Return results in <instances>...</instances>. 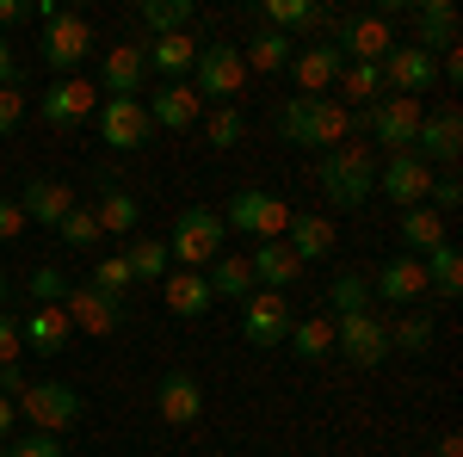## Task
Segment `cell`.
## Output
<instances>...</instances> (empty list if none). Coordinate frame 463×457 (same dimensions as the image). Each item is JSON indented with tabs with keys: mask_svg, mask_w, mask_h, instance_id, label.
Masks as SVG:
<instances>
[{
	"mask_svg": "<svg viewBox=\"0 0 463 457\" xmlns=\"http://www.w3.org/2000/svg\"><path fill=\"white\" fill-rule=\"evenodd\" d=\"M316 186L327 192L334 211H364V205L377 198V155L340 142V148L316 155Z\"/></svg>",
	"mask_w": 463,
	"mask_h": 457,
	"instance_id": "cell-1",
	"label": "cell"
},
{
	"mask_svg": "<svg viewBox=\"0 0 463 457\" xmlns=\"http://www.w3.org/2000/svg\"><path fill=\"white\" fill-rule=\"evenodd\" d=\"M272 124H279V137L297 142V148H340V142L353 137V124H346V106L340 100H285V106L272 111Z\"/></svg>",
	"mask_w": 463,
	"mask_h": 457,
	"instance_id": "cell-2",
	"label": "cell"
},
{
	"mask_svg": "<svg viewBox=\"0 0 463 457\" xmlns=\"http://www.w3.org/2000/svg\"><path fill=\"white\" fill-rule=\"evenodd\" d=\"M222 242H229L222 211H211V205H179L174 235H167V260H179V272H204L216 253H222Z\"/></svg>",
	"mask_w": 463,
	"mask_h": 457,
	"instance_id": "cell-3",
	"label": "cell"
},
{
	"mask_svg": "<svg viewBox=\"0 0 463 457\" xmlns=\"http://www.w3.org/2000/svg\"><path fill=\"white\" fill-rule=\"evenodd\" d=\"M346 124H353L358 137H377V148H390V155H414V137L427 124V106L420 100H377V106L346 111Z\"/></svg>",
	"mask_w": 463,
	"mask_h": 457,
	"instance_id": "cell-4",
	"label": "cell"
},
{
	"mask_svg": "<svg viewBox=\"0 0 463 457\" xmlns=\"http://www.w3.org/2000/svg\"><path fill=\"white\" fill-rule=\"evenodd\" d=\"M192 87H198V100H204V106H235V100H241V87H248L241 43H198Z\"/></svg>",
	"mask_w": 463,
	"mask_h": 457,
	"instance_id": "cell-5",
	"label": "cell"
},
{
	"mask_svg": "<svg viewBox=\"0 0 463 457\" xmlns=\"http://www.w3.org/2000/svg\"><path fill=\"white\" fill-rule=\"evenodd\" d=\"M13 408L32 421V433H56V439H62V433L87 414V395H80L74 384H56V377H50V384H25Z\"/></svg>",
	"mask_w": 463,
	"mask_h": 457,
	"instance_id": "cell-6",
	"label": "cell"
},
{
	"mask_svg": "<svg viewBox=\"0 0 463 457\" xmlns=\"http://www.w3.org/2000/svg\"><path fill=\"white\" fill-rule=\"evenodd\" d=\"M290 216H297V211H290L279 192H260V186H248V192H235V198H229L222 229H235V235H248V242H285Z\"/></svg>",
	"mask_w": 463,
	"mask_h": 457,
	"instance_id": "cell-7",
	"label": "cell"
},
{
	"mask_svg": "<svg viewBox=\"0 0 463 457\" xmlns=\"http://www.w3.org/2000/svg\"><path fill=\"white\" fill-rule=\"evenodd\" d=\"M334 352L358 365V371H377L383 358H390V321L377 316V309H364V316H340L334 321Z\"/></svg>",
	"mask_w": 463,
	"mask_h": 457,
	"instance_id": "cell-8",
	"label": "cell"
},
{
	"mask_svg": "<svg viewBox=\"0 0 463 457\" xmlns=\"http://www.w3.org/2000/svg\"><path fill=\"white\" fill-rule=\"evenodd\" d=\"M327 43L346 56V62H383L395 50V32H390V19H377V13H346V19H334L327 25Z\"/></svg>",
	"mask_w": 463,
	"mask_h": 457,
	"instance_id": "cell-9",
	"label": "cell"
},
{
	"mask_svg": "<svg viewBox=\"0 0 463 457\" xmlns=\"http://www.w3.org/2000/svg\"><path fill=\"white\" fill-rule=\"evenodd\" d=\"M377 69H383V87H390L395 100H427L432 87H439V56L414 50V43H395Z\"/></svg>",
	"mask_w": 463,
	"mask_h": 457,
	"instance_id": "cell-10",
	"label": "cell"
},
{
	"mask_svg": "<svg viewBox=\"0 0 463 457\" xmlns=\"http://www.w3.org/2000/svg\"><path fill=\"white\" fill-rule=\"evenodd\" d=\"M87 56H93V25H87L80 13H56V19L43 25V62L56 69V81L74 74Z\"/></svg>",
	"mask_w": 463,
	"mask_h": 457,
	"instance_id": "cell-11",
	"label": "cell"
},
{
	"mask_svg": "<svg viewBox=\"0 0 463 457\" xmlns=\"http://www.w3.org/2000/svg\"><path fill=\"white\" fill-rule=\"evenodd\" d=\"M99 106V87L87 81V74H62V81H50V93L37 100L43 111V124L50 130H74V124H87V111Z\"/></svg>",
	"mask_w": 463,
	"mask_h": 457,
	"instance_id": "cell-12",
	"label": "cell"
},
{
	"mask_svg": "<svg viewBox=\"0 0 463 457\" xmlns=\"http://www.w3.org/2000/svg\"><path fill=\"white\" fill-rule=\"evenodd\" d=\"M99 137H106V148H118V155L148 148L155 124H148L143 100H99Z\"/></svg>",
	"mask_w": 463,
	"mask_h": 457,
	"instance_id": "cell-13",
	"label": "cell"
},
{
	"mask_svg": "<svg viewBox=\"0 0 463 457\" xmlns=\"http://www.w3.org/2000/svg\"><path fill=\"white\" fill-rule=\"evenodd\" d=\"M290 297L279 290H253L248 303H241V334H248L253 347H285L290 340Z\"/></svg>",
	"mask_w": 463,
	"mask_h": 457,
	"instance_id": "cell-14",
	"label": "cell"
},
{
	"mask_svg": "<svg viewBox=\"0 0 463 457\" xmlns=\"http://www.w3.org/2000/svg\"><path fill=\"white\" fill-rule=\"evenodd\" d=\"M371 297H383V303H395V309H414L420 297H432L427 266H420L414 253H390V260L377 266V279H371Z\"/></svg>",
	"mask_w": 463,
	"mask_h": 457,
	"instance_id": "cell-15",
	"label": "cell"
},
{
	"mask_svg": "<svg viewBox=\"0 0 463 457\" xmlns=\"http://www.w3.org/2000/svg\"><path fill=\"white\" fill-rule=\"evenodd\" d=\"M346 69V56L321 37V43H297V56H290V74H297V87H303V100H327L334 93V81Z\"/></svg>",
	"mask_w": 463,
	"mask_h": 457,
	"instance_id": "cell-16",
	"label": "cell"
},
{
	"mask_svg": "<svg viewBox=\"0 0 463 457\" xmlns=\"http://www.w3.org/2000/svg\"><path fill=\"white\" fill-rule=\"evenodd\" d=\"M414 155L427 161V167H458L463 155V111L458 106H439L420 124V137H414Z\"/></svg>",
	"mask_w": 463,
	"mask_h": 457,
	"instance_id": "cell-17",
	"label": "cell"
},
{
	"mask_svg": "<svg viewBox=\"0 0 463 457\" xmlns=\"http://www.w3.org/2000/svg\"><path fill=\"white\" fill-rule=\"evenodd\" d=\"M74 340V321L62 303H32V316L19 321V347H32L37 358H56V352H69Z\"/></svg>",
	"mask_w": 463,
	"mask_h": 457,
	"instance_id": "cell-18",
	"label": "cell"
},
{
	"mask_svg": "<svg viewBox=\"0 0 463 457\" xmlns=\"http://www.w3.org/2000/svg\"><path fill=\"white\" fill-rule=\"evenodd\" d=\"M143 111H148L155 130H192V124L204 118V100H198L192 81H161V93L143 100Z\"/></svg>",
	"mask_w": 463,
	"mask_h": 457,
	"instance_id": "cell-19",
	"label": "cell"
},
{
	"mask_svg": "<svg viewBox=\"0 0 463 457\" xmlns=\"http://www.w3.org/2000/svg\"><path fill=\"white\" fill-rule=\"evenodd\" d=\"M377 186H383V198H395L402 211H414V205H427V192H432V167L420 155H390L377 167Z\"/></svg>",
	"mask_w": 463,
	"mask_h": 457,
	"instance_id": "cell-20",
	"label": "cell"
},
{
	"mask_svg": "<svg viewBox=\"0 0 463 457\" xmlns=\"http://www.w3.org/2000/svg\"><path fill=\"white\" fill-rule=\"evenodd\" d=\"M62 309H69V321L80 334H118V328H124V303L106 297V290H93V284H69Z\"/></svg>",
	"mask_w": 463,
	"mask_h": 457,
	"instance_id": "cell-21",
	"label": "cell"
},
{
	"mask_svg": "<svg viewBox=\"0 0 463 457\" xmlns=\"http://www.w3.org/2000/svg\"><path fill=\"white\" fill-rule=\"evenodd\" d=\"M143 43H118L99 62V100H143Z\"/></svg>",
	"mask_w": 463,
	"mask_h": 457,
	"instance_id": "cell-22",
	"label": "cell"
},
{
	"mask_svg": "<svg viewBox=\"0 0 463 457\" xmlns=\"http://www.w3.org/2000/svg\"><path fill=\"white\" fill-rule=\"evenodd\" d=\"M155 414L167 426H192L198 414H204V389H198V377L192 371H167L161 384H155Z\"/></svg>",
	"mask_w": 463,
	"mask_h": 457,
	"instance_id": "cell-23",
	"label": "cell"
},
{
	"mask_svg": "<svg viewBox=\"0 0 463 457\" xmlns=\"http://www.w3.org/2000/svg\"><path fill=\"white\" fill-rule=\"evenodd\" d=\"M13 205H19V216H32V223H43V229H56L80 198H74V186H62V179H32Z\"/></svg>",
	"mask_w": 463,
	"mask_h": 457,
	"instance_id": "cell-24",
	"label": "cell"
},
{
	"mask_svg": "<svg viewBox=\"0 0 463 457\" xmlns=\"http://www.w3.org/2000/svg\"><path fill=\"white\" fill-rule=\"evenodd\" d=\"M260 25H266V32L297 37V32H327L334 13H327L321 0H266V6H260Z\"/></svg>",
	"mask_w": 463,
	"mask_h": 457,
	"instance_id": "cell-25",
	"label": "cell"
},
{
	"mask_svg": "<svg viewBox=\"0 0 463 457\" xmlns=\"http://www.w3.org/2000/svg\"><path fill=\"white\" fill-rule=\"evenodd\" d=\"M414 13V50H427V56H445V50H458V6L451 0H427V6H408Z\"/></svg>",
	"mask_w": 463,
	"mask_h": 457,
	"instance_id": "cell-26",
	"label": "cell"
},
{
	"mask_svg": "<svg viewBox=\"0 0 463 457\" xmlns=\"http://www.w3.org/2000/svg\"><path fill=\"white\" fill-rule=\"evenodd\" d=\"M161 303H167V316L179 321H204L211 316V284H204V272H167L161 279Z\"/></svg>",
	"mask_w": 463,
	"mask_h": 457,
	"instance_id": "cell-27",
	"label": "cell"
},
{
	"mask_svg": "<svg viewBox=\"0 0 463 457\" xmlns=\"http://www.w3.org/2000/svg\"><path fill=\"white\" fill-rule=\"evenodd\" d=\"M192 62H198V37H192V32L148 37V43H143V69L167 74V81H192Z\"/></svg>",
	"mask_w": 463,
	"mask_h": 457,
	"instance_id": "cell-28",
	"label": "cell"
},
{
	"mask_svg": "<svg viewBox=\"0 0 463 457\" xmlns=\"http://www.w3.org/2000/svg\"><path fill=\"white\" fill-rule=\"evenodd\" d=\"M248 272H253V284H260V290H279V297L303 279V266H297V253H290L285 242H260L248 253Z\"/></svg>",
	"mask_w": 463,
	"mask_h": 457,
	"instance_id": "cell-29",
	"label": "cell"
},
{
	"mask_svg": "<svg viewBox=\"0 0 463 457\" xmlns=\"http://www.w3.org/2000/svg\"><path fill=\"white\" fill-rule=\"evenodd\" d=\"M285 247L297 253V266H309V260H327L340 242H334V223H327V216L297 211V216H290V229H285Z\"/></svg>",
	"mask_w": 463,
	"mask_h": 457,
	"instance_id": "cell-30",
	"label": "cell"
},
{
	"mask_svg": "<svg viewBox=\"0 0 463 457\" xmlns=\"http://www.w3.org/2000/svg\"><path fill=\"white\" fill-rule=\"evenodd\" d=\"M290 56H297V37L266 32V25H260V32L241 43V62H248V74H285Z\"/></svg>",
	"mask_w": 463,
	"mask_h": 457,
	"instance_id": "cell-31",
	"label": "cell"
},
{
	"mask_svg": "<svg viewBox=\"0 0 463 457\" xmlns=\"http://www.w3.org/2000/svg\"><path fill=\"white\" fill-rule=\"evenodd\" d=\"M334 87H340V106H346V111H358V106H377V100L390 93V87H383V69H377V62H346Z\"/></svg>",
	"mask_w": 463,
	"mask_h": 457,
	"instance_id": "cell-32",
	"label": "cell"
},
{
	"mask_svg": "<svg viewBox=\"0 0 463 457\" xmlns=\"http://www.w3.org/2000/svg\"><path fill=\"white\" fill-rule=\"evenodd\" d=\"M204 284H211V297H229V303H248L253 290H260L248 260H235V253H216L211 266H204Z\"/></svg>",
	"mask_w": 463,
	"mask_h": 457,
	"instance_id": "cell-33",
	"label": "cell"
},
{
	"mask_svg": "<svg viewBox=\"0 0 463 457\" xmlns=\"http://www.w3.org/2000/svg\"><path fill=\"white\" fill-rule=\"evenodd\" d=\"M420 266H427V290H432V297H439V303H458V290H463V253H458V247H451V242L432 247Z\"/></svg>",
	"mask_w": 463,
	"mask_h": 457,
	"instance_id": "cell-34",
	"label": "cell"
},
{
	"mask_svg": "<svg viewBox=\"0 0 463 457\" xmlns=\"http://www.w3.org/2000/svg\"><path fill=\"white\" fill-rule=\"evenodd\" d=\"M290 352H297V358H303V365H321V358H327V352H334V321L321 316H303V321H290V340H285Z\"/></svg>",
	"mask_w": 463,
	"mask_h": 457,
	"instance_id": "cell-35",
	"label": "cell"
},
{
	"mask_svg": "<svg viewBox=\"0 0 463 457\" xmlns=\"http://www.w3.org/2000/svg\"><path fill=\"white\" fill-rule=\"evenodd\" d=\"M327 303H321V316L327 321H340V316H364L371 309V279H358V272H340V279L321 290Z\"/></svg>",
	"mask_w": 463,
	"mask_h": 457,
	"instance_id": "cell-36",
	"label": "cell"
},
{
	"mask_svg": "<svg viewBox=\"0 0 463 457\" xmlns=\"http://www.w3.org/2000/svg\"><path fill=\"white\" fill-rule=\"evenodd\" d=\"M99 216V235H137V223H143V205L124 192V186H106V198L93 205Z\"/></svg>",
	"mask_w": 463,
	"mask_h": 457,
	"instance_id": "cell-37",
	"label": "cell"
},
{
	"mask_svg": "<svg viewBox=\"0 0 463 457\" xmlns=\"http://www.w3.org/2000/svg\"><path fill=\"white\" fill-rule=\"evenodd\" d=\"M124 260H130V279H137V284H161L167 272H174V260H167V242H155V235H130Z\"/></svg>",
	"mask_w": 463,
	"mask_h": 457,
	"instance_id": "cell-38",
	"label": "cell"
},
{
	"mask_svg": "<svg viewBox=\"0 0 463 457\" xmlns=\"http://www.w3.org/2000/svg\"><path fill=\"white\" fill-rule=\"evenodd\" d=\"M137 19H143L155 37H174V32H192L198 6H192V0H143V6H137Z\"/></svg>",
	"mask_w": 463,
	"mask_h": 457,
	"instance_id": "cell-39",
	"label": "cell"
},
{
	"mask_svg": "<svg viewBox=\"0 0 463 457\" xmlns=\"http://www.w3.org/2000/svg\"><path fill=\"white\" fill-rule=\"evenodd\" d=\"M432 334H439V328H432L427 309H408V316L390 328V352H414V358H427V352H432Z\"/></svg>",
	"mask_w": 463,
	"mask_h": 457,
	"instance_id": "cell-40",
	"label": "cell"
},
{
	"mask_svg": "<svg viewBox=\"0 0 463 457\" xmlns=\"http://www.w3.org/2000/svg\"><path fill=\"white\" fill-rule=\"evenodd\" d=\"M402 242L408 247H445V216L427 211V205H414V211H402Z\"/></svg>",
	"mask_w": 463,
	"mask_h": 457,
	"instance_id": "cell-41",
	"label": "cell"
},
{
	"mask_svg": "<svg viewBox=\"0 0 463 457\" xmlns=\"http://www.w3.org/2000/svg\"><path fill=\"white\" fill-rule=\"evenodd\" d=\"M93 290H106V297H118V303H130V260H124V253H99V260H93Z\"/></svg>",
	"mask_w": 463,
	"mask_h": 457,
	"instance_id": "cell-42",
	"label": "cell"
},
{
	"mask_svg": "<svg viewBox=\"0 0 463 457\" xmlns=\"http://www.w3.org/2000/svg\"><path fill=\"white\" fill-rule=\"evenodd\" d=\"M204 137H211V148H235V142L248 137V118H241V106H211V118H204Z\"/></svg>",
	"mask_w": 463,
	"mask_h": 457,
	"instance_id": "cell-43",
	"label": "cell"
},
{
	"mask_svg": "<svg viewBox=\"0 0 463 457\" xmlns=\"http://www.w3.org/2000/svg\"><path fill=\"white\" fill-rule=\"evenodd\" d=\"M56 235H62L69 247H99V242H106V235H99V216H93V205H74V211L56 223Z\"/></svg>",
	"mask_w": 463,
	"mask_h": 457,
	"instance_id": "cell-44",
	"label": "cell"
},
{
	"mask_svg": "<svg viewBox=\"0 0 463 457\" xmlns=\"http://www.w3.org/2000/svg\"><path fill=\"white\" fill-rule=\"evenodd\" d=\"M463 205V186H458V174H432V192H427V211H439V216H451Z\"/></svg>",
	"mask_w": 463,
	"mask_h": 457,
	"instance_id": "cell-45",
	"label": "cell"
},
{
	"mask_svg": "<svg viewBox=\"0 0 463 457\" xmlns=\"http://www.w3.org/2000/svg\"><path fill=\"white\" fill-rule=\"evenodd\" d=\"M32 297L37 303H62V297H69V279H62L56 266H32Z\"/></svg>",
	"mask_w": 463,
	"mask_h": 457,
	"instance_id": "cell-46",
	"label": "cell"
},
{
	"mask_svg": "<svg viewBox=\"0 0 463 457\" xmlns=\"http://www.w3.org/2000/svg\"><path fill=\"white\" fill-rule=\"evenodd\" d=\"M6 457H69V445H62L56 433H32V439H19V445H6Z\"/></svg>",
	"mask_w": 463,
	"mask_h": 457,
	"instance_id": "cell-47",
	"label": "cell"
},
{
	"mask_svg": "<svg viewBox=\"0 0 463 457\" xmlns=\"http://www.w3.org/2000/svg\"><path fill=\"white\" fill-rule=\"evenodd\" d=\"M25 124V93L19 87H0V137H13Z\"/></svg>",
	"mask_w": 463,
	"mask_h": 457,
	"instance_id": "cell-48",
	"label": "cell"
},
{
	"mask_svg": "<svg viewBox=\"0 0 463 457\" xmlns=\"http://www.w3.org/2000/svg\"><path fill=\"white\" fill-rule=\"evenodd\" d=\"M19 352H25V347H19V321H13L6 309H0V365H13Z\"/></svg>",
	"mask_w": 463,
	"mask_h": 457,
	"instance_id": "cell-49",
	"label": "cell"
},
{
	"mask_svg": "<svg viewBox=\"0 0 463 457\" xmlns=\"http://www.w3.org/2000/svg\"><path fill=\"white\" fill-rule=\"evenodd\" d=\"M19 229H25V216H19V205H13V198H0V242H13Z\"/></svg>",
	"mask_w": 463,
	"mask_h": 457,
	"instance_id": "cell-50",
	"label": "cell"
},
{
	"mask_svg": "<svg viewBox=\"0 0 463 457\" xmlns=\"http://www.w3.org/2000/svg\"><path fill=\"white\" fill-rule=\"evenodd\" d=\"M25 384H32V377L19 371V358H13V365H0V395H6V402H13V395H19Z\"/></svg>",
	"mask_w": 463,
	"mask_h": 457,
	"instance_id": "cell-51",
	"label": "cell"
},
{
	"mask_svg": "<svg viewBox=\"0 0 463 457\" xmlns=\"http://www.w3.org/2000/svg\"><path fill=\"white\" fill-rule=\"evenodd\" d=\"M13 74H19V56H13V43L0 37V87H13Z\"/></svg>",
	"mask_w": 463,
	"mask_h": 457,
	"instance_id": "cell-52",
	"label": "cell"
},
{
	"mask_svg": "<svg viewBox=\"0 0 463 457\" xmlns=\"http://www.w3.org/2000/svg\"><path fill=\"white\" fill-rule=\"evenodd\" d=\"M19 19H32V6L25 0H0V25H19Z\"/></svg>",
	"mask_w": 463,
	"mask_h": 457,
	"instance_id": "cell-53",
	"label": "cell"
},
{
	"mask_svg": "<svg viewBox=\"0 0 463 457\" xmlns=\"http://www.w3.org/2000/svg\"><path fill=\"white\" fill-rule=\"evenodd\" d=\"M13 426H19V408H13V402H6V395H0V445H6V439H13Z\"/></svg>",
	"mask_w": 463,
	"mask_h": 457,
	"instance_id": "cell-54",
	"label": "cell"
},
{
	"mask_svg": "<svg viewBox=\"0 0 463 457\" xmlns=\"http://www.w3.org/2000/svg\"><path fill=\"white\" fill-rule=\"evenodd\" d=\"M432 452H439V457H463V439H458V433H445V439H439Z\"/></svg>",
	"mask_w": 463,
	"mask_h": 457,
	"instance_id": "cell-55",
	"label": "cell"
},
{
	"mask_svg": "<svg viewBox=\"0 0 463 457\" xmlns=\"http://www.w3.org/2000/svg\"><path fill=\"white\" fill-rule=\"evenodd\" d=\"M0 303H6V272H0Z\"/></svg>",
	"mask_w": 463,
	"mask_h": 457,
	"instance_id": "cell-56",
	"label": "cell"
},
{
	"mask_svg": "<svg viewBox=\"0 0 463 457\" xmlns=\"http://www.w3.org/2000/svg\"><path fill=\"white\" fill-rule=\"evenodd\" d=\"M0 457H6V445H0Z\"/></svg>",
	"mask_w": 463,
	"mask_h": 457,
	"instance_id": "cell-57",
	"label": "cell"
}]
</instances>
